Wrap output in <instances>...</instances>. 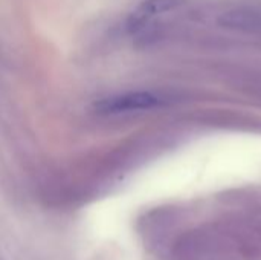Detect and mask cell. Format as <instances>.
<instances>
[{
  "label": "cell",
  "instance_id": "cell-1",
  "mask_svg": "<svg viewBox=\"0 0 261 260\" xmlns=\"http://www.w3.org/2000/svg\"><path fill=\"white\" fill-rule=\"evenodd\" d=\"M171 254L174 260H258L261 242L254 234L200 227L180 234Z\"/></svg>",
  "mask_w": 261,
  "mask_h": 260
},
{
  "label": "cell",
  "instance_id": "cell-2",
  "mask_svg": "<svg viewBox=\"0 0 261 260\" xmlns=\"http://www.w3.org/2000/svg\"><path fill=\"white\" fill-rule=\"evenodd\" d=\"M162 104V98L153 92L136 90V92H124L112 97L101 98L95 101L93 110L98 115H121L132 112L151 110Z\"/></svg>",
  "mask_w": 261,
  "mask_h": 260
},
{
  "label": "cell",
  "instance_id": "cell-3",
  "mask_svg": "<svg viewBox=\"0 0 261 260\" xmlns=\"http://www.w3.org/2000/svg\"><path fill=\"white\" fill-rule=\"evenodd\" d=\"M185 2L187 0H144L128 17L130 32L142 31L151 20L180 8Z\"/></svg>",
  "mask_w": 261,
  "mask_h": 260
},
{
  "label": "cell",
  "instance_id": "cell-4",
  "mask_svg": "<svg viewBox=\"0 0 261 260\" xmlns=\"http://www.w3.org/2000/svg\"><path fill=\"white\" fill-rule=\"evenodd\" d=\"M219 23L236 31H258L261 29V12L245 6L232 8L220 15Z\"/></svg>",
  "mask_w": 261,
  "mask_h": 260
},
{
  "label": "cell",
  "instance_id": "cell-5",
  "mask_svg": "<svg viewBox=\"0 0 261 260\" xmlns=\"http://www.w3.org/2000/svg\"><path fill=\"white\" fill-rule=\"evenodd\" d=\"M252 233H254V234H255V236H257V238L261 241V222L254 227V231H252Z\"/></svg>",
  "mask_w": 261,
  "mask_h": 260
},
{
  "label": "cell",
  "instance_id": "cell-6",
  "mask_svg": "<svg viewBox=\"0 0 261 260\" xmlns=\"http://www.w3.org/2000/svg\"><path fill=\"white\" fill-rule=\"evenodd\" d=\"M0 260H5V259H3V257H2V256H0Z\"/></svg>",
  "mask_w": 261,
  "mask_h": 260
}]
</instances>
